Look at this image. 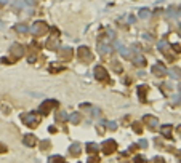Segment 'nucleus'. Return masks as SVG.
Returning a JSON list of instances; mask_svg holds the SVG:
<instances>
[{"mask_svg":"<svg viewBox=\"0 0 181 163\" xmlns=\"http://www.w3.org/2000/svg\"><path fill=\"white\" fill-rule=\"evenodd\" d=\"M15 31L19 32V34H26L27 32V26L26 24H16L15 26Z\"/></svg>","mask_w":181,"mask_h":163,"instance_id":"19","label":"nucleus"},{"mask_svg":"<svg viewBox=\"0 0 181 163\" xmlns=\"http://www.w3.org/2000/svg\"><path fill=\"white\" fill-rule=\"evenodd\" d=\"M23 142L27 147H35L39 144V139H37V136H34V134H26L24 138H23Z\"/></svg>","mask_w":181,"mask_h":163,"instance_id":"12","label":"nucleus"},{"mask_svg":"<svg viewBox=\"0 0 181 163\" xmlns=\"http://www.w3.org/2000/svg\"><path fill=\"white\" fill-rule=\"evenodd\" d=\"M109 130H112V131H116L117 130V123H116V121H106V123H104Z\"/></svg>","mask_w":181,"mask_h":163,"instance_id":"25","label":"nucleus"},{"mask_svg":"<svg viewBox=\"0 0 181 163\" xmlns=\"http://www.w3.org/2000/svg\"><path fill=\"white\" fill-rule=\"evenodd\" d=\"M58 106H59L58 101H54V99H47V101H44V102L40 104L39 112H40L42 115H48V114L51 112V109H53V107H58Z\"/></svg>","mask_w":181,"mask_h":163,"instance_id":"4","label":"nucleus"},{"mask_svg":"<svg viewBox=\"0 0 181 163\" xmlns=\"http://www.w3.org/2000/svg\"><path fill=\"white\" fill-rule=\"evenodd\" d=\"M48 160H50V161H64L66 158H64V157H61V155H51Z\"/></svg>","mask_w":181,"mask_h":163,"instance_id":"27","label":"nucleus"},{"mask_svg":"<svg viewBox=\"0 0 181 163\" xmlns=\"http://www.w3.org/2000/svg\"><path fill=\"white\" fill-rule=\"evenodd\" d=\"M88 161H100V157H90Z\"/></svg>","mask_w":181,"mask_h":163,"instance_id":"32","label":"nucleus"},{"mask_svg":"<svg viewBox=\"0 0 181 163\" xmlns=\"http://www.w3.org/2000/svg\"><path fill=\"white\" fill-rule=\"evenodd\" d=\"M72 58H74V51H72V48H69V47L59 48V59H61L63 62L72 61Z\"/></svg>","mask_w":181,"mask_h":163,"instance_id":"9","label":"nucleus"},{"mask_svg":"<svg viewBox=\"0 0 181 163\" xmlns=\"http://www.w3.org/2000/svg\"><path fill=\"white\" fill-rule=\"evenodd\" d=\"M5 152H8V147L3 142H0V154H5Z\"/></svg>","mask_w":181,"mask_h":163,"instance_id":"29","label":"nucleus"},{"mask_svg":"<svg viewBox=\"0 0 181 163\" xmlns=\"http://www.w3.org/2000/svg\"><path fill=\"white\" fill-rule=\"evenodd\" d=\"M173 78H179V67H173L172 69V74H170Z\"/></svg>","mask_w":181,"mask_h":163,"instance_id":"28","label":"nucleus"},{"mask_svg":"<svg viewBox=\"0 0 181 163\" xmlns=\"http://www.w3.org/2000/svg\"><path fill=\"white\" fill-rule=\"evenodd\" d=\"M77 54H79V59L82 61V62H91L93 61V53H91V50L88 48V47H80L79 48V51H77Z\"/></svg>","mask_w":181,"mask_h":163,"instance_id":"5","label":"nucleus"},{"mask_svg":"<svg viewBox=\"0 0 181 163\" xmlns=\"http://www.w3.org/2000/svg\"><path fill=\"white\" fill-rule=\"evenodd\" d=\"M160 133L165 139H173V134H172L173 133V125H162Z\"/></svg>","mask_w":181,"mask_h":163,"instance_id":"13","label":"nucleus"},{"mask_svg":"<svg viewBox=\"0 0 181 163\" xmlns=\"http://www.w3.org/2000/svg\"><path fill=\"white\" fill-rule=\"evenodd\" d=\"M85 149H87V152H88V154H96V152H98V144H95V142H88Z\"/></svg>","mask_w":181,"mask_h":163,"instance_id":"17","label":"nucleus"},{"mask_svg":"<svg viewBox=\"0 0 181 163\" xmlns=\"http://www.w3.org/2000/svg\"><path fill=\"white\" fill-rule=\"evenodd\" d=\"M151 74H154L156 77H163V75H167V69L162 62H157L151 67Z\"/></svg>","mask_w":181,"mask_h":163,"instance_id":"10","label":"nucleus"},{"mask_svg":"<svg viewBox=\"0 0 181 163\" xmlns=\"http://www.w3.org/2000/svg\"><path fill=\"white\" fill-rule=\"evenodd\" d=\"M112 69H114L116 72H122V66H120L119 61H112Z\"/></svg>","mask_w":181,"mask_h":163,"instance_id":"26","label":"nucleus"},{"mask_svg":"<svg viewBox=\"0 0 181 163\" xmlns=\"http://www.w3.org/2000/svg\"><path fill=\"white\" fill-rule=\"evenodd\" d=\"M69 120H71L72 125H79L80 121H82V114L80 112H72L71 117H69Z\"/></svg>","mask_w":181,"mask_h":163,"instance_id":"15","label":"nucleus"},{"mask_svg":"<svg viewBox=\"0 0 181 163\" xmlns=\"http://www.w3.org/2000/svg\"><path fill=\"white\" fill-rule=\"evenodd\" d=\"M154 160H156V161H162V163H163V158H162V157H156Z\"/></svg>","mask_w":181,"mask_h":163,"instance_id":"36","label":"nucleus"},{"mask_svg":"<svg viewBox=\"0 0 181 163\" xmlns=\"http://www.w3.org/2000/svg\"><path fill=\"white\" fill-rule=\"evenodd\" d=\"M50 31V27L45 21H35L32 24V34L35 37H42V35H47V32Z\"/></svg>","mask_w":181,"mask_h":163,"instance_id":"2","label":"nucleus"},{"mask_svg":"<svg viewBox=\"0 0 181 163\" xmlns=\"http://www.w3.org/2000/svg\"><path fill=\"white\" fill-rule=\"evenodd\" d=\"M51 32H53V35H50V37L47 38L45 47H47L48 50H56V48H59V35H58L56 27H51Z\"/></svg>","mask_w":181,"mask_h":163,"instance_id":"3","label":"nucleus"},{"mask_svg":"<svg viewBox=\"0 0 181 163\" xmlns=\"http://www.w3.org/2000/svg\"><path fill=\"white\" fill-rule=\"evenodd\" d=\"M128 21H130V22H135V16H133V15H132V16H130V18H128Z\"/></svg>","mask_w":181,"mask_h":163,"instance_id":"38","label":"nucleus"},{"mask_svg":"<svg viewBox=\"0 0 181 163\" xmlns=\"http://www.w3.org/2000/svg\"><path fill=\"white\" fill-rule=\"evenodd\" d=\"M133 131H135V133H138V134H140V133L143 131V126H141L140 121H135V123H133Z\"/></svg>","mask_w":181,"mask_h":163,"instance_id":"23","label":"nucleus"},{"mask_svg":"<svg viewBox=\"0 0 181 163\" xmlns=\"http://www.w3.org/2000/svg\"><path fill=\"white\" fill-rule=\"evenodd\" d=\"M149 15H151V10H149V8H141L140 11H138V16L143 18V19L149 18Z\"/></svg>","mask_w":181,"mask_h":163,"instance_id":"18","label":"nucleus"},{"mask_svg":"<svg viewBox=\"0 0 181 163\" xmlns=\"http://www.w3.org/2000/svg\"><path fill=\"white\" fill-rule=\"evenodd\" d=\"M50 147H51V142H50V141H47V139L40 142V149H42V151H48Z\"/></svg>","mask_w":181,"mask_h":163,"instance_id":"22","label":"nucleus"},{"mask_svg":"<svg viewBox=\"0 0 181 163\" xmlns=\"http://www.w3.org/2000/svg\"><path fill=\"white\" fill-rule=\"evenodd\" d=\"M59 71H63L61 66H56V64H51V66H50V72H51V74H56V72H59Z\"/></svg>","mask_w":181,"mask_h":163,"instance_id":"24","label":"nucleus"},{"mask_svg":"<svg viewBox=\"0 0 181 163\" xmlns=\"http://www.w3.org/2000/svg\"><path fill=\"white\" fill-rule=\"evenodd\" d=\"M69 154H71L72 157H79L82 154V146L79 142H74L71 144V147H69Z\"/></svg>","mask_w":181,"mask_h":163,"instance_id":"14","label":"nucleus"},{"mask_svg":"<svg viewBox=\"0 0 181 163\" xmlns=\"http://www.w3.org/2000/svg\"><path fill=\"white\" fill-rule=\"evenodd\" d=\"M95 77L98 82H104V83H111V80H109V74L107 71L104 69L103 66H96L95 67Z\"/></svg>","mask_w":181,"mask_h":163,"instance_id":"7","label":"nucleus"},{"mask_svg":"<svg viewBox=\"0 0 181 163\" xmlns=\"http://www.w3.org/2000/svg\"><path fill=\"white\" fill-rule=\"evenodd\" d=\"M29 62H35V54H31L29 56Z\"/></svg>","mask_w":181,"mask_h":163,"instance_id":"33","label":"nucleus"},{"mask_svg":"<svg viewBox=\"0 0 181 163\" xmlns=\"http://www.w3.org/2000/svg\"><path fill=\"white\" fill-rule=\"evenodd\" d=\"M101 151H103V154H106V155L114 154V152L117 151V142H116L114 139H106V141L101 144Z\"/></svg>","mask_w":181,"mask_h":163,"instance_id":"8","label":"nucleus"},{"mask_svg":"<svg viewBox=\"0 0 181 163\" xmlns=\"http://www.w3.org/2000/svg\"><path fill=\"white\" fill-rule=\"evenodd\" d=\"M10 0H0V5H5V3H8Z\"/></svg>","mask_w":181,"mask_h":163,"instance_id":"37","label":"nucleus"},{"mask_svg":"<svg viewBox=\"0 0 181 163\" xmlns=\"http://www.w3.org/2000/svg\"><path fill=\"white\" fill-rule=\"evenodd\" d=\"M56 120H58V121H61V123H63V121H66V120H67L66 112H61V111H59V112L56 114Z\"/></svg>","mask_w":181,"mask_h":163,"instance_id":"21","label":"nucleus"},{"mask_svg":"<svg viewBox=\"0 0 181 163\" xmlns=\"http://www.w3.org/2000/svg\"><path fill=\"white\" fill-rule=\"evenodd\" d=\"M24 2L29 5V7H35V5H37V0H24Z\"/></svg>","mask_w":181,"mask_h":163,"instance_id":"31","label":"nucleus"},{"mask_svg":"<svg viewBox=\"0 0 181 163\" xmlns=\"http://www.w3.org/2000/svg\"><path fill=\"white\" fill-rule=\"evenodd\" d=\"M143 121L151 128V130H154V128H157L160 123H159V118L157 117H154V115H144L143 117Z\"/></svg>","mask_w":181,"mask_h":163,"instance_id":"11","label":"nucleus"},{"mask_svg":"<svg viewBox=\"0 0 181 163\" xmlns=\"http://www.w3.org/2000/svg\"><path fill=\"white\" fill-rule=\"evenodd\" d=\"M24 53H26V50H24V47H23L21 43H13L11 48H10V56H11V59H19V58H23Z\"/></svg>","mask_w":181,"mask_h":163,"instance_id":"6","label":"nucleus"},{"mask_svg":"<svg viewBox=\"0 0 181 163\" xmlns=\"http://www.w3.org/2000/svg\"><path fill=\"white\" fill-rule=\"evenodd\" d=\"M135 66H138V67L146 66V58H144V56H138V58L135 59Z\"/></svg>","mask_w":181,"mask_h":163,"instance_id":"20","label":"nucleus"},{"mask_svg":"<svg viewBox=\"0 0 181 163\" xmlns=\"http://www.w3.org/2000/svg\"><path fill=\"white\" fill-rule=\"evenodd\" d=\"M135 160H138V161H144L146 158H144V157H141V155H138V157H136Z\"/></svg>","mask_w":181,"mask_h":163,"instance_id":"34","label":"nucleus"},{"mask_svg":"<svg viewBox=\"0 0 181 163\" xmlns=\"http://www.w3.org/2000/svg\"><path fill=\"white\" fill-rule=\"evenodd\" d=\"M146 93H147V86L146 85L138 86V94H140V99L141 101H146Z\"/></svg>","mask_w":181,"mask_h":163,"instance_id":"16","label":"nucleus"},{"mask_svg":"<svg viewBox=\"0 0 181 163\" xmlns=\"http://www.w3.org/2000/svg\"><path fill=\"white\" fill-rule=\"evenodd\" d=\"M138 146H140V147H144V149H146V147H147V141H146V139H140V142H138Z\"/></svg>","mask_w":181,"mask_h":163,"instance_id":"30","label":"nucleus"},{"mask_svg":"<svg viewBox=\"0 0 181 163\" xmlns=\"http://www.w3.org/2000/svg\"><path fill=\"white\" fill-rule=\"evenodd\" d=\"M21 121L26 125V126H29V128H35L39 126L40 123V115L37 112H26L21 115Z\"/></svg>","mask_w":181,"mask_h":163,"instance_id":"1","label":"nucleus"},{"mask_svg":"<svg viewBox=\"0 0 181 163\" xmlns=\"http://www.w3.org/2000/svg\"><path fill=\"white\" fill-rule=\"evenodd\" d=\"M144 38H146V40H152V37H151L149 34H144Z\"/></svg>","mask_w":181,"mask_h":163,"instance_id":"35","label":"nucleus"}]
</instances>
